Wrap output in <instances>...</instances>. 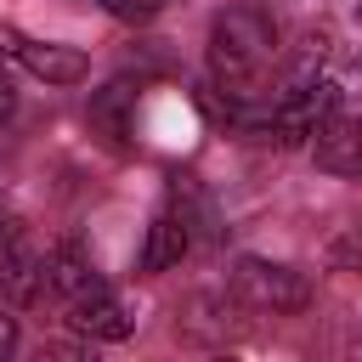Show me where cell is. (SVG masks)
Returning <instances> with one entry per match:
<instances>
[{
  "label": "cell",
  "instance_id": "52a82bcc",
  "mask_svg": "<svg viewBox=\"0 0 362 362\" xmlns=\"http://www.w3.org/2000/svg\"><path fill=\"white\" fill-rule=\"evenodd\" d=\"M17 62H23L34 79H45V85H79V79L90 74V57H85L79 45H51V40H28Z\"/></svg>",
  "mask_w": 362,
  "mask_h": 362
},
{
  "label": "cell",
  "instance_id": "9c48e42d",
  "mask_svg": "<svg viewBox=\"0 0 362 362\" xmlns=\"http://www.w3.org/2000/svg\"><path fill=\"white\" fill-rule=\"evenodd\" d=\"M102 6H107L119 23H147V17H158L164 0H102Z\"/></svg>",
  "mask_w": 362,
  "mask_h": 362
},
{
  "label": "cell",
  "instance_id": "7c38bea8",
  "mask_svg": "<svg viewBox=\"0 0 362 362\" xmlns=\"http://www.w3.org/2000/svg\"><path fill=\"white\" fill-rule=\"evenodd\" d=\"M11 107H17V102H11V85H6V79H0V124H6V119H11Z\"/></svg>",
  "mask_w": 362,
  "mask_h": 362
},
{
  "label": "cell",
  "instance_id": "277c9868",
  "mask_svg": "<svg viewBox=\"0 0 362 362\" xmlns=\"http://www.w3.org/2000/svg\"><path fill=\"white\" fill-rule=\"evenodd\" d=\"M311 158H317V170H328V175H362V124L334 107V113L311 130Z\"/></svg>",
  "mask_w": 362,
  "mask_h": 362
},
{
  "label": "cell",
  "instance_id": "8fae6325",
  "mask_svg": "<svg viewBox=\"0 0 362 362\" xmlns=\"http://www.w3.org/2000/svg\"><path fill=\"white\" fill-rule=\"evenodd\" d=\"M11 345H17V322H11V317H0V356H6Z\"/></svg>",
  "mask_w": 362,
  "mask_h": 362
},
{
  "label": "cell",
  "instance_id": "5b68a950",
  "mask_svg": "<svg viewBox=\"0 0 362 362\" xmlns=\"http://www.w3.org/2000/svg\"><path fill=\"white\" fill-rule=\"evenodd\" d=\"M0 294H17V300L40 294V255L28 249L23 221H0Z\"/></svg>",
  "mask_w": 362,
  "mask_h": 362
},
{
  "label": "cell",
  "instance_id": "7a4b0ae2",
  "mask_svg": "<svg viewBox=\"0 0 362 362\" xmlns=\"http://www.w3.org/2000/svg\"><path fill=\"white\" fill-rule=\"evenodd\" d=\"M334 107H339V90H334L328 79H300V85H288V90L272 102V113H266L255 130H260V141L294 147V141H311V130H317Z\"/></svg>",
  "mask_w": 362,
  "mask_h": 362
},
{
  "label": "cell",
  "instance_id": "ba28073f",
  "mask_svg": "<svg viewBox=\"0 0 362 362\" xmlns=\"http://www.w3.org/2000/svg\"><path fill=\"white\" fill-rule=\"evenodd\" d=\"M181 255H187V221L181 215H158L153 226H147V243H141V272L147 277H158V272H170V266H181Z\"/></svg>",
  "mask_w": 362,
  "mask_h": 362
},
{
  "label": "cell",
  "instance_id": "30bf717a",
  "mask_svg": "<svg viewBox=\"0 0 362 362\" xmlns=\"http://www.w3.org/2000/svg\"><path fill=\"white\" fill-rule=\"evenodd\" d=\"M23 45H28V34H23V28H11V23H0V62H17V57H23Z\"/></svg>",
  "mask_w": 362,
  "mask_h": 362
},
{
  "label": "cell",
  "instance_id": "6da1fadb",
  "mask_svg": "<svg viewBox=\"0 0 362 362\" xmlns=\"http://www.w3.org/2000/svg\"><path fill=\"white\" fill-rule=\"evenodd\" d=\"M277 62V23L260 6H226L209 23V79L221 96H255Z\"/></svg>",
  "mask_w": 362,
  "mask_h": 362
},
{
  "label": "cell",
  "instance_id": "8992f818",
  "mask_svg": "<svg viewBox=\"0 0 362 362\" xmlns=\"http://www.w3.org/2000/svg\"><path fill=\"white\" fill-rule=\"evenodd\" d=\"M68 322H74L85 339H124V334H130L124 305H119L102 283H90L85 294H74V300H68Z\"/></svg>",
  "mask_w": 362,
  "mask_h": 362
},
{
  "label": "cell",
  "instance_id": "3957f363",
  "mask_svg": "<svg viewBox=\"0 0 362 362\" xmlns=\"http://www.w3.org/2000/svg\"><path fill=\"white\" fill-rule=\"evenodd\" d=\"M232 283H238L243 300H255V305H266V311H300V305H305V283H300V272H288V266L238 260Z\"/></svg>",
  "mask_w": 362,
  "mask_h": 362
}]
</instances>
